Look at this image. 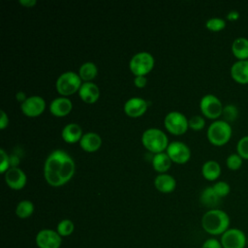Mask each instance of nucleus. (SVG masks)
<instances>
[{
  "mask_svg": "<svg viewBox=\"0 0 248 248\" xmlns=\"http://www.w3.org/2000/svg\"><path fill=\"white\" fill-rule=\"evenodd\" d=\"M76 170L73 158L64 150H53L46 159L44 176L46 181L53 187L66 184L74 175Z\"/></svg>",
  "mask_w": 248,
  "mask_h": 248,
  "instance_id": "nucleus-1",
  "label": "nucleus"
},
{
  "mask_svg": "<svg viewBox=\"0 0 248 248\" xmlns=\"http://www.w3.org/2000/svg\"><path fill=\"white\" fill-rule=\"evenodd\" d=\"M230 216L222 209L207 210L202 217V229L211 235H222L230 229Z\"/></svg>",
  "mask_w": 248,
  "mask_h": 248,
  "instance_id": "nucleus-2",
  "label": "nucleus"
},
{
  "mask_svg": "<svg viewBox=\"0 0 248 248\" xmlns=\"http://www.w3.org/2000/svg\"><path fill=\"white\" fill-rule=\"evenodd\" d=\"M232 129L230 123L223 119L214 120L207 128L206 137L209 142L215 146H222L228 143L232 138Z\"/></svg>",
  "mask_w": 248,
  "mask_h": 248,
  "instance_id": "nucleus-3",
  "label": "nucleus"
},
{
  "mask_svg": "<svg viewBox=\"0 0 248 248\" xmlns=\"http://www.w3.org/2000/svg\"><path fill=\"white\" fill-rule=\"evenodd\" d=\"M143 146L150 152L157 154L164 152L169 145L167 135L158 128H148L141 135Z\"/></svg>",
  "mask_w": 248,
  "mask_h": 248,
  "instance_id": "nucleus-4",
  "label": "nucleus"
},
{
  "mask_svg": "<svg viewBox=\"0 0 248 248\" xmlns=\"http://www.w3.org/2000/svg\"><path fill=\"white\" fill-rule=\"evenodd\" d=\"M81 78L78 74L73 71L62 73L56 79V90L62 96H70L79 90L81 86Z\"/></svg>",
  "mask_w": 248,
  "mask_h": 248,
  "instance_id": "nucleus-5",
  "label": "nucleus"
},
{
  "mask_svg": "<svg viewBox=\"0 0 248 248\" xmlns=\"http://www.w3.org/2000/svg\"><path fill=\"white\" fill-rule=\"evenodd\" d=\"M154 57L147 51H140L132 56L129 62L130 71L137 76H145L154 67Z\"/></svg>",
  "mask_w": 248,
  "mask_h": 248,
  "instance_id": "nucleus-6",
  "label": "nucleus"
},
{
  "mask_svg": "<svg viewBox=\"0 0 248 248\" xmlns=\"http://www.w3.org/2000/svg\"><path fill=\"white\" fill-rule=\"evenodd\" d=\"M200 108L206 118L217 120L222 116L224 106L220 99L213 94H205L200 101Z\"/></svg>",
  "mask_w": 248,
  "mask_h": 248,
  "instance_id": "nucleus-7",
  "label": "nucleus"
},
{
  "mask_svg": "<svg viewBox=\"0 0 248 248\" xmlns=\"http://www.w3.org/2000/svg\"><path fill=\"white\" fill-rule=\"evenodd\" d=\"M165 128L172 135H183L189 128L187 117L176 110L170 111L164 118Z\"/></svg>",
  "mask_w": 248,
  "mask_h": 248,
  "instance_id": "nucleus-8",
  "label": "nucleus"
},
{
  "mask_svg": "<svg viewBox=\"0 0 248 248\" xmlns=\"http://www.w3.org/2000/svg\"><path fill=\"white\" fill-rule=\"evenodd\" d=\"M220 242L223 248H245L247 236L242 230L230 228L221 235Z\"/></svg>",
  "mask_w": 248,
  "mask_h": 248,
  "instance_id": "nucleus-9",
  "label": "nucleus"
},
{
  "mask_svg": "<svg viewBox=\"0 0 248 248\" xmlns=\"http://www.w3.org/2000/svg\"><path fill=\"white\" fill-rule=\"evenodd\" d=\"M167 154L172 162L177 164H185L191 157V150L186 143L174 140L169 143L167 147Z\"/></svg>",
  "mask_w": 248,
  "mask_h": 248,
  "instance_id": "nucleus-10",
  "label": "nucleus"
},
{
  "mask_svg": "<svg viewBox=\"0 0 248 248\" xmlns=\"http://www.w3.org/2000/svg\"><path fill=\"white\" fill-rule=\"evenodd\" d=\"M36 244L39 248H60L62 236L50 229H43L36 235Z\"/></svg>",
  "mask_w": 248,
  "mask_h": 248,
  "instance_id": "nucleus-11",
  "label": "nucleus"
},
{
  "mask_svg": "<svg viewBox=\"0 0 248 248\" xmlns=\"http://www.w3.org/2000/svg\"><path fill=\"white\" fill-rule=\"evenodd\" d=\"M46 108V101L38 95L27 97V99L20 104L21 111L28 117L39 116Z\"/></svg>",
  "mask_w": 248,
  "mask_h": 248,
  "instance_id": "nucleus-12",
  "label": "nucleus"
},
{
  "mask_svg": "<svg viewBox=\"0 0 248 248\" xmlns=\"http://www.w3.org/2000/svg\"><path fill=\"white\" fill-rule=\"evenodd\" d=\"M5 181L7 185L13 190L22 189L27 181L25 172L18 167L10 168L5 173Z\"/></svg>",
  "mask_w": 248,
  "mask_h": 248,
  "instance_id": "nucleus-13",
  "label": "nucleus"
},
{
  "mask_svg": "<svg viewBox=\"0 0 248 248\" xmlns=\"http://www.w3.org/2000/svg\"><path fill=\"white\" fill-rule=\"evenodd\" d=\"M147 102L140 97H132L124 104V111L130 117H140L147 109Z\"/></svg>",
  "mask_w": 248,
  "mask_h": 248,
  "instance_id": "nucleus-14",
  "label": "nucleus"
},
{
  "mask_svg": "<svg viewBox=\"0 0 248 248\" xmlns=\"http://www.w3.org/2000/svg\"><path fill=\"white\" fill-rule=\"evenodd\" d=\"M232 78L239 84H248V60H236L230 69Z\"/></svg>",
  "mask_w": 248,
  "mask_h": 248,
  "instance_id": "nucleus-15",
  "label": "nucleus"
},
{
  "mask_svg": "<svg viewBox=\"0 0 248 248\" xmlns=\"http://www.w3.org/2000/svg\"><path fill=\"white\" fill-rule=\"evenodd\" d=\"M73 108V104L70 99L66 97H57L49 104V111L57 117H63L70 113Z\"/></svg>",
  "mask_w": 248,
  "mask_h": 248,
  "instance_id": "nucleus-16",
  "label": "nucleus"
},
{
  "mask_svg": "<svg viewBox=\"0 0 248 248\" xmlns=\"http://www.w3.org/2000/svg\"><path fill=\"white\" fill-rule=\"evenodd\" d=\"M78 95L83 102L87 104H93L100 97V89L97 84L92 81L82 82L78 90Z\"/></svg>",
  "mask_w": 248,
  "mask_h": 248,
  "instance_id": "nucleus-17",
  "label": "nucleus"
},
{
  "mask_svg": "<svg viewBox=\"0 0 248 248\" xmlns=\"http://www.w3.org/2000/svg\"><path fill=\"white\" fill-rule=\"evenodd\" d=\"M79 145L82 150L86 152H94L102 145L101 136L95 132H87L82 135L79 140Z\"/></svg>",
  "mask_w": 248,
  "mask_h": 248,
  "instance_id": "nucleus-18",
  "label": "nucleus"
},
{
  "mask_svg": "<svg viewBox=\"0 0 248 248\" xmlns=\"http://www.w3.org/2000/svg\"><path fill=\"white\" fill-rule=\"evenodd\" d=\"M82 135L81 127L77 123H69L65 125L61 132L62 139L68 143L79 142Z\"/></svg>",
  "mask_w": 248,
  "mask_h": 248,
  "instance_id": "nucleus-19",
  "label": "nucleus"
},
{
  "mask_svg": "<svg viewBox=\"0 0 248 248\" xmlns=\"http://www.w3.org/2000/svg\"><path fill=\"white\" fill-rule=\"evenodd\" d=\"M155 188L162 193H170L176 187L174 177L168 173H160L154 179Z\"/></svg>",
  "mask_w": 248,
  "mask_h": 248,
  "instance_id": "nucleus-20",
  "label": "nucleus"
},
{
  "mask_svg": "<svg viewBox=\"0 0 248 248\" xmlns=\"http://www.w3.org/2000/svg\"><path fill=\"white\" fill-rule=\"evenodd\" d=\"M232 52L237 60H248V39L237 37L232 43Z\"/></svg>",
  "mask_w": 248,
  "mask_h": 248,
  "instance_id": "nucleus-21",
  "label": "nucleus"
},
{
  "mask_svg": "<svg viewBox=\"0 0 248 248\" xmlns=\"http://www.w3.org/2000/svg\"><path fill=\"white\" fill-rule=\"evenodd\" d=\"M221 166L215 160H208L202 166V174L208 181H214L221 175Z\"/></svg>",
  "mask_w": 248,
  "mask_h": 248,
  "instance_id": "nucleus-22",
  "label": "nucleus"
},
{
  "mask_svg": "<svg viewBox=\"0 0 248 248\" xmlns=\"http://www.w3.org/2000/svg\"><path fill=\"white\" fill-rule=\"evenodd\" d=\"M220 200H221V198H219L217 196V194L214 192L212 186L204 188L202 191L201 196H200V201H201L202 204L210 209L216 208V206L220 202Z\"/></svg>",
  "mask_w": 248,
  "mask_h": 248,
  "instance_id": "nucleus-23",
  "label": "nucleus"
},
{
  "mask_svg": "<svg viewBox=\"0 0 248 248\" xmlns=\"http://www.w3.org/2000/svg\"><path fill=\"white\" fill-rule=\"evenodd\" d=\"M171 162L169 155L164 152L154 154L151 161L153 169L160 173H165L170 168Z\"/></svg>",
  "mask_w": 248,
  "mask_h": 248,
  "instance_id": "nucleus-24",
  "label": "nucleus"
},
{
  "mask_svg": "<svg viewBox=\"0 0 248 248\" xmlns=\"http://www.w3.org/2000/svg\"><path fill=\"white\" fill-rule=\"evenodd\" d=\"M97 74H98L97 66L90 61L84 62L83 64H81L78 70V76L80 77L81 80H83V82L91 81L96 78Z\"/></svg>",
  "mask_w": 248,
  "mask_h": 248,
  "instance_id": "nucleus-25",
  "label": "nucleus"
},
{
  "mask_svg": "<svg viewBox=\"0 0 248 248\" xmlns=\"http://www.w3.org/2000/svg\"><path fill=\"white\" fill-rule=\"evenodd\" d=\"M34 212V204L29 200L20 201L16 207V214L21 219L30 217Z\"/></svg>",
  "mask_w": 248,
  "mask_h": 248,
  "instance_id": "nucleus-26",
  "label": "nucleus"
},
{
  "mask_svg": "<svg viewBox=\"0 0 248 248\" xmlns=\"http://www.w3.org/2000/svg\"><path fill=\"white\" fill-rule=\"evenodd\" d=\"M226 20L222 17L214 16L210 17L205 21V27L212 32L222 31L226 27Z\"/></svg>",
  "mask_w": 248,
  "mask_h": 248,
  "instance_id": "nucleus-27",
  "label": "nucleus"
},
{
  "mask_svg": "<svg viewBox=\"0 0 248 248\" xmlns=\"http://www.w3.org/2000/svg\"><path fill=\"white\" fill-rule=\"evenodd\" d=\"M238 114H239V111L237 107L232 104H229L224 107L222 116L224 118L223 120H225L228 123H231L236 120V118L238 117Z\"/></svg>",
  "mask_w": 248,
  "mask_h": 248,
  "instance_id": "nucleus-28",
  "label": "nucleus"
},
{
  "mask_svg": "<svg viewBox=\"0 0 248 248\" xmlns=\"http://www.w3.org/2000/svg\"><path fill=\"white\" fill-rule=\"evenodd\" d=\"M75 230V225L70 219H63L57 225L56 232L60 234V236H69L73 233Z\"/></svg>",
  "mask_w": 248,
  "mask_h": 248,
  "instance_id": "nucleus-29",
  "label": "nucleus"
},
{
  "mask_svg": "<svg viewBox=\"0 0 248 248\" xmlns=\"http://www.w3.org/2000/svg\"><path fill=\"white\" fill-rule=\"evenodd\" d=\"M243 164V159L237 153L230 154L226 159L227 168L231 170H238Z\"/></svg>",
  "mask_w": 248,
  "mask_h": 248,
  "instance_id": "nucleus-30",
  "label": "nucleus"
},
{
  "mask_svg": "<svg viewBox=\"0 0 248 248\" xmlns=\"http://www.w3.org/2000/svg\"><path fill=\"white\" fill-rule=\"evenodd\" d=\"M212 188H213L214 192L217 194V196L219 198H221V199L227 197L230 194V192H231L230 184L228 182H226V181H223V180L215 182L212 185Z\"/></svg>",
  "mask_w": 248,
  "mask_h": 248,
  "instance_id": "nucleus-31",
  "label": "nucleus"
},
{
  "mask_svg": "<svg viewBox=\"0 0 248 248\" xmlns=\"http://www.w3.org/2000/svg\"><path fill=\"white\" fill-rule=\"evenodd\" d=\"M236 153L243 159L248 160V135L241 137L236 143Z\"/></svg>",
  "mask_w": 248,
  "mask_h": 248,
  "instance_id": "nucleus-32",
  "label": "nucleus"
},
{
  "mask_svg": "<svg viewBox=\"0 0 248 248\" xmlns=\"http://www.w3.org/2000/svg\"><path fill=\"white\" fill-rule=\"evenodd\" d=\"M188 122H189V128L195 131L202 130L205 125V120L202 115H194L190 119H188Z\"/></svg>",
  "mask_w": 248,
  "mask_h": 248,
  "instance_id": "nucleus-33",
  "label": "nucleus"
},
{
  "mask_svg": "<svg viewBox=\"0 0 248 248\" xmlns=\"http://www.w3.org/2000/svg\"><path fill=\"white\" fill-rule=\"evenodd\" d=\"M0 156H1V163H0V172L5 173L10 168V156L6 153V151L1 148L0 149Z\"/></svg>",
  "mask_w": 248,
  "mask_h": 248,
  "instance_id": "nucleus-34",
  "label": "nucleus"
},
{
  "mask_svg": "<svg viewBox=\"0 0 248 248\" xmlns=\"http://www.w3.org/2000/svg\"><path fill=\"white\" fill-rule=\"evenodd\" d=\"M202 248H223L221 242L216 238H208L206 239L202 245Z\"/></svg>",
  "mask_w": 248,
  "mask_h": 248,
  "instance_id": "nucleus-35",
  "label": "nucleus"
},
{
  "mask_svg": "<svg viewBox=\"0 0 248 248\" xmlns=\"http://www.w3.org/2000/svg\"><path fill=\"white\" fill-rule=\"evenodd\" d=\"M134 83L139 88H143L147 83V78L145 76H137L134 78Z\"/></svg>",
  "mask_w": 248,
  "mask_h": 248,
  "instance_id": "nucleus-36",
  "label": "nucleus"
},
{
  "mask_svg": "<svg viewBox=\"0 0 248 248\" xmlns=\"http://www.w3.org/2000/svg\"><path fill=\"white\" fill-rule=\"evenodd\" d=\"M0 129H5L9 125V117L3 109L0 110Z\"/></svg>",
  "mask_w": 248,
  "mask_h": 248,
  "instance_id": "nucleus-37",
  "label": "nucleus"
},
{
  "mask_svg": "<svg viewBox=\"0 0 248 248\" xmlns=\"http://www.w3.org/2000/svg\"><path fill=\"white\" fill-rule=\"evenodd\" d=\"M239 18V13L235 10H232L227 14V19L230 21H235Z\"/></svg>",
  "mask_w": 248,
  "mask_h": 248,
  "instance_id": "nucleus-38",
  "label": "nucleus"
},
{
  "mask_svg": "<svg viewBox=\"0 0 248 248\" xmlns=\"http://www.w3.org/2000/svg\"><path fill=\"white\" fill-rule=\"evenodd\" d=\"M19 4H21L24 7L31 8L37 4L36 0H19Z\"/></svg>",
  "mask_w": 248,
  "mask_h": 248,
  "instance_id": "nucleus-39",
  "label": "nucleus"
},
{
  "mask_svg": "<svg viewBox=\"0 0 248 248\" xmlns=\"http://www.w3.org/2000/svg\"><path fill=\"white\" fill-rule=\"evenodd\" d=\"M18 163H19V159H18L17 156H16V155L10 156V166H11V168L12 167H17Z\"/></svg>",
  "mask_w": 248,
  "mask_h": 248,
  "instance_id": "nucleus-40",
  "label": "nucleus"
},
{
  "mask_svg": "<svg viewBox=\"0 0 248 248\" xmlns=\"http://www.w3.org/2000/svg\"><path fill=\"white\" fill-rule=\"evenodd\" d=\"M16 98L17 101L20 102V104H21L22 102H24V101L27 99V97L25 96V93L22 92V91H18V92L16 94Z\"/></svg>",
  "mask_w": 248,
  "mask_h": 248,
  "instance_id": "nucleus-41",
  "label": "nucleus"
},
{
  "mask_svg": "<svg viewBox=\"0 0 248 248\" xmlns=\"http://www.w3.org/2000/svg\"><path fill=\"white\" fill-rule=\"evenodd\" d=\"M247 246H248V237H247Z\"/></svg>",
  "mask_w": 248,
  "mask_h": 248,
  "instance_id": "nucleus-42",
  "label": "nucleus"
}]
</instances>
